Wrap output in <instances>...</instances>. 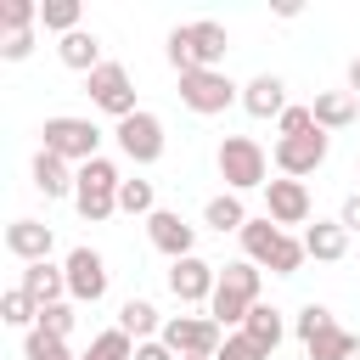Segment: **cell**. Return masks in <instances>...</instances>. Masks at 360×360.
Segmentation results:
<instances>
[{
  "label": "cell",
  "mask_w": 360,
  "mask_h": 360,
  "mask_svg": "<svg viewBox=\"0 0 360 360\" xmlns=\"http://www.w3.org/2000/svg\"><path fill=\"white\" fill-rule=\"evenodd\" d=\"M242 253H248L253 264H264L270 276H298V264L309 259V253H304V242H298V236H287L270 214L242 225Z\"/></svg>",
  "instance_id": "cell-1"
},
{
  "label": "cell",
  "mask_w": 360,
  "mask_h": 360,
  "mask_svg": "<svg viewBox=\"0 0 360 360\" xmlns=\"http://www.w3.org/2000/svg\"><path fill=\"white\" fill-rule=\"evenodd\" d=\"M118 186H124V174H118L107 158L79 163V180H73V208H79V219H90V225L112 219V214H118Z\"/></svg>",
  "instance_id": "cell-2"
},
{
  "label": "cell",
  "mask_w": 360,
  "mask_h": 360,
  "mask_svg": "<svg viewBox=\"0 0 360 360\" xmlns=\"http://www.w3.org/2000/svg\"><path fill=\"white\" fill-rule=\"evenodd\" d=\"M253 304H259V264H253V259L225 264V270H219V287H214V298H208V315H214L219 326H242Z\"/></svg>",
  "instance_id": "cell-3"
},
{
  "label": "cell",
  "mask_w": 360,
  "mask_h": 360,
  "mask_svg": "<svg viewBox=\"0 0 360 360\" xmlns=\"http://www.w3.org/2000/svg\"><path fill=\"white\" fill-rule=\"evenodd\" d=\"M214 163H219V180H225L231 191L270 186V158H264V146H259L253 135H225L219 152H214Z\"/></svg>",
  "instance_id": "cell-4"
},
{
  "label": "cell",
  "mask_w": 360,
  "mask_h": 360,
  "mask_svg": "<svg viewBox=\"0 0 360 360\" xmlns=\"http://www.w3.org/2000/svg\"><path fill=\"white\" fill-rule=\"evenodd\" d=\"M163 343L180 354V360H214L219 343H225V326L214 315H169L163 321Z\"/></svg>",
  "instance_id": "cell-5"
},
{
  "label": "cell",
  "mask_w": 360,
  "mask_h": 360,
  "mask_svg": "<svg viewBox=\"0 0 360 360\" xmlns=\"http://www.w3.org/2000/svg\"><path fill=\"white\" fill-rule=\"evenodd\" d=\"M39 135H45V152L68 158L73 169L90 163V158H101V129H96L90 118H68V112H56V118H45Z\"/></svg>",
  "instance_id": "cell-6"
},
{
  "label": "cell",
  "mask_w": 360,
  "mask_h": 360,
  "mask_svg": "<svg viewBox=\"0 0 360 360\" xmlns=\"http://www.w3.org/2000/svg\"><path fill=\"white\" fill-rule=\"evenodd\" d=\"M84 96H90V107H101L107 118H129V112H141L135 107V79H129V68L124 62H101L90 79H84Z\"/></svg>",
  "instance_id": "cell-7"
},
{
  "label": "cell",
  "mask_w": 360,
  "mask_h": 360,
  "mask_svg": "<svg viewBox=\"0 0 360 360\" xmlns=\"http://www.w3.org/2000/svg\"><path fill=\"white\" fill-rule=\"evenodd\" d=\"M180 101L197 112V118H214L236 101V84L219 73V68H197V73H180Z\"/></svg>",
  "instance_id": "cell-8"
},
{
  "label": "cell",
  "mask_w": 360,
  "mask_h": 360,
  "mask_svg": "<svg viewBox=\"0 0 360 360\" xmlns=\"http://www.w3.org/2000/svg\"><path fill=\"white\" fill-rule=\"evenodd\" d=\"M112 135H118V152H124L129 163H141V169L163 158V118H158V112H146V107H141V112H129Z\"/></svg>",
  "instance_id": "cell-9"
},
{
  "label": "cell",
  "mask_w": 360,
  "mask_h": 360,
  "mask_svg": "<svg viewBox=\"0 0 360 360\" xmlns=\"http://www.w3.org/2000/svg\"><path fill=\"white\" fill-rule=\"evenodd\" d=\"M326 152H332V135L326 129H309V135H292V141H276V169L287 174V180H304V174H315L321 163H326Z\"/></svg>",
  "instance_id": "cell-10"
},
{
  "label": "cell",
  "mask_w": 360,
  "mask_h": 360,
  "mask_svg": "<svg viewBox=\"0 0 360 360\" xmlns=\"http://www.w3.org/2000/svg\"><path fill=\"white\" fill-rule=\"evenodd\" d=\"M62 270H68V298H79V304H101L107 298V259L96 248H73Z\"/></svg>",
  "instance_id": "cell-11"
},
{
  "label": "cell",
  "mask_w": 360,
  "mask_h": 360,
  "mask_svg": "<svg viewBox=\"0 0 360 360\" xmlns=\"http://www.w3.org/2000/svg\"><path fill=\"white\" fill-rule=\"evenodd\" d=\"M214 287H219V264H208V259H197V253L169 264V292H174L180 304H208Z\"/></svg>",
  "instance_id": "cell-12"
},
{
  "label": "cell",
  "mask_w": 360,
  "mask_h": 360,
  "mask_svg": "<svg viewBox=\"0 0 360 360\" xmlns=\"http://www.w3.org/2000/svg\"><path fill=\"white\" fill-rule=\"evenodd\" d=\"M264 214H270L281 231H287V225H309V186H304V180H287V174L270 180V186H264Z\"/></svg>",
  "instance_id": "cell-13"
},
{
  "label": "cell",
  "mask_w": 360,
  "mask_h": 360,
  "mask_svg": "<svg viewBox=\"0 0 360 360\" xmlns=\"http://www.w3.org/2000/svg\"><path fill=\"white\" fill-rule=\"evenodd\" d=\"M146 236H152V248H158V253H169V264L197 253V231H191L174 208H158V214L146 219Z\"/></svg>",
  "instance_id": "cell-14"
},
{
  "label": "cell",
  "mask_w": 360,
  "mask_h": 360,
  "mask_svg": "<svg viewBox=\"0 0 360 360\" xmlns=\"http://www.w3.org/2000/svg\"><path fill=\"white\" fill-rule=\"evenodd\" d=\"M6 248H11V259H22V264H45L51 248H56V236H51V225H39V219H11V225H6Z\"/></svg>",
  "instance_id": "cell-15"
},
{
  "label": "cell",
  "mask_w": 360,
  "mask_h": 360,
  "mask_svg": "<svg viewBox=\"0 0 360 360\" xmlns=\"http://www.w3.org/2000/svg\"><path fill=\"white\" fill-rule=\"evenodd\" d=\"M242 107H248L253 118H281L292 101H287V84H281L276 73H259V79L242 84Z\"/></svg>",
  "instance_id": "cell-16"
},
{
  "label": "cell",
  "mask_w": 360,
  "mask_h": 360,
  "mask_svg": "<svg viewBox=\"0 0 360 360\" xmlns=\"http://www.w3.org/2000/svg\"><path fill=\"white\" fill-rule=\"evenodd\" d=\"M73 180H79V169L68 163V158H56V152H34V191L39 197H73Z\"/></svg>",
  "instance_id": "cell-17"
},
{
  "label": "cell",
  "mask_w": 360,
  "mask_h": 360,
  "mask_svg": "<svg viewBox=\"0 0 360 360\" xmlns=\"http://www.w3.org/2000/svg\"><path fill=\"white\" fill-rule=\"evenodd\" d=\"M17 287L45 309V304H62V292H68V270H56L51 259H45V264H22V281H17Z\"/></svg>",
  "instance_id": "cell-18"
},
{
  "label": "cell",
  "mask_w": 360,
  "mask_h": 360,
  "mask_svg": "<svg viewBox=\"0 0 360 360\" xmlns=\"http://www.w3.org/2000/svg\"><path fill=\"white\" fill-rule=\"evenodd\" d=\"M56 56H62V68H73V73H96L101 68V39L90 34V28H73V34H62V45H56Z\"/></svg>",
  "instance_id": "cell-19"
},
{
  "label": "cell",
  "mask_w": 360,
  "mask_h": 360,
  "mask_svg": "<svg viewBox=\"0 0 360 360\" xmlns=\"http://www.w3.org/2000/svg\"><path fill=\"white\" fill-rule=\"evenodd\" d=\"M304 253L321 259V264H338V259L349 253V231H343L338 219H315V225L304 231Z\"/></svg>",
  "instance_id": "cell-20"
},
{
  "label": "cell",
  "mask_w": 360,
  "mask_h": 360,
  "mask_svg": "<svg viewBox=\"0 0 360 360\" xmlns=\"http://www.w3.org/2000/svg\"><path fill=\"white\" fill-rule=\"evenodd\" d=\"M242 332H248L264 354H276V343L287 338V321H281V309H276V304H253V309H248V321H242Z\"/></svg>",
  "instance_id": "cell-21"
},
{
  "label": "cell",
  "mask_w": 360,
  "mask_h": 360,
  "mask_svg": "<svg viewBox=\"0 0 360 360\" xmlns=\"http://www.w3.org/2000/svg\"><path fill=\"white\" fill-rule=\"evenodd\" d=\"M304 360H360V338L343 332V326H326L304 343Z\"/></svg>",
  "instance_id": "cell-22"
},
{
  "label": "cell",
  "mask_w": 360,
  "mask_h": 360,
  "mask_svg": "<svg viewBox=\"0 0 360 360\" xmlns=\"http://www.w3.org/2000/svg\"><path fill=\"white\" fill-rule=\"evenodd\" d=\"M191 51H197V68H219L225 62V51H231V34H225V22H191Z\"/></svg>",
  "instance_id": "cell-23"
},
{
  "label": "cell",
  "mask_w": 360,
  "mask_h": 360,
  "mask_svg": "<svg viewBox=\"0 0 360 360\" xmlns=\"http://www.w3.org/2000/svg\"><path fill=\"white\" fill-rule=\"evenodd\" d=\"M309 112H315V129H349L354 124V96L349 90H321L309 101Z\"/></svg>",
  "instance_id": "cell-24"
},
{
  "label": "cell",
  "mask_w": 360,
  "mask_h": 360,
  "mask_svg": "<svg viewBox=\"0 0 360 360\" xmlns=\"http://www.w3.org/2000/svg\"><path fill=\"white\" fill-rule=\"evenodd\" d=\"M118 326H124L135 343H152V338H163V315H158L146 298H129V304L118 309Z\"/></svg>",
  "instance_id": "cell-25"
},
{
  "label": "cell",
  "mask_w": 360,
  "mask_h": 360,
  "mask_svg": "<svg viewBox=\"0 0 360 360\" xmlns=\"http://www.w3.org/2000/svg\"><path fill=\"white\" fill-rule=\"evenodd\" d=\"M202 219L225 236V231H242V225H248V208H242V197H236V191H219V197H208Z\"/></svg>",
  "instance_id": "cell-26"
},
{
  "label": "cell",
  "mask_w": 360,
  "mask_h": 360,
  "mask_svg": "<svg viewBox=\"0 0 360 360\" xmlns=\"http://www.w3.org/2000/svg\"><path fill=\"white\" fill-rule=\"evenodd\" d=\"M84 360H135V338H129L124 326H107L101 338H90Z\"/></svg>",
  "instance_id": "cell-27"
},
{
  "label": "cell",
  "mask_w": 360,
  "mask_h": 360,
  "mask_svg": "<svg viewBox=\"0 0 360 360\" xmlns=\"http://www.w3.org/2000/svg\"><path fill=\"white\" fill-rule=\"evenodd\" d=\"M163 56H169V68H174V73H197V51H191V22L169 28V39H163Z\"/></svg>",
  "instance_id": "cell-28"
},
{
  "label": "cell",
  "mask_w": 360,
  "mask_h": 360,
  "mask_svg": "<svg viewBox=\"0 0 360 360\" xmlns=\"http://www.w3.org/2000/svg\"><path fill=\"white\" fill-rule=\"evenodd\" d=\"M118 208L152 219V214H158V191H152V180H124V186H118Z\"/></svg>",
  "instance_id": "cell-29"
},
{
  "label": "cell",
  "mask_w": 360,
  "mask_h": 360,
  "mask_svg": "<svg viewBox=\"0 0 360 360\" xmlns=\"http://www.w3.org/2000/svg\"><path fill=\"white\" fill-rule=\"evenodd\" d=\"M22 360H84V354H73L68 349V338H45L39 326L22 338Z\"/></svg>",
  "instance_id": "cell-30"
},
{
  "label": "cell",
  "mask_w": 360,
  "mask_h": 360,
  "mask_svg": "<svg viewBox=\"0 0 360 360\" xmlns=\"http://www.w3.org/2000/svg\"><path fill=\"white\" fill-rule=\"evenodd\" d=\"M0 321H6V326H28V332H34V321H39V304H34L22 287H11V292L0 298Z\"/></svg>",
  "instance_id": "cell-31"
},
{
  "label": "cell",
  "mask_w": 360,
  "mask_h": 360,
  "mask_svg": "<svg viewBox=\"0 0 360 360\" xmlns=\"http://www.w3.org/2000/svg\"><path fill=\"white\" fill-rule=\"evenodd\" d=\"M39 22H45L51 34H73V28H79V0H45V6H39Z\"/></svg>",
  "instance_id": "cell-32"
},
{
  "label": "cell",
  "mask_w": 360,
  "mask_h": 360,
  "mask_svg": "<svg viewBox=\"0 0 360 360\" xmlns=\"http://www.w3.org/2000/svg\"><path fill=\"white\" fill-rule=\"evenodd\" d=\"M0 22H6V34H34L39 6H34V0H6V6H0Z\"/></svg>",
  "instance_id": "cell-33"
},
{
  "label": "cell",
  "mask_w": 360,
  "mask_h": 360,
  "mask_svg": "<svg viewBox=\"0 0 360 360\" xmlns=\"http://www.w3.org/2000/svg\"><path fill=\"white\" fill-rule=\"evenodd\" d=\"M326 326H338V321H332V309H326V304H315V298H309V304L298 309V321H292V332H298L304 343H309L315 332H326Z\"/></svg>",
  "instance_id": "cell-34"
},
{
  "label": "cell",
  "mask_w": 360,
  "mask_h": 360,
  "mask_svg": "<svg viewBox=\"0 0 360 360\" xmlns=\"http://www.w3.org/2000/svg\"><path fill=\"white\" fill-rule=\"evenodd\" d=\"M34 326H39L45 338H68V332H73V304H45Z\"/></svg>",
  "instance_id": "cell-35"
},
{
  "label": "cell",
  "mask_w": 360,
  "mask_h": 360,
  "mask_svg": "<svg viewBox=\"0 0 360 360\" xmlns=\"http://www.w3.org/2000/svg\"><path fill=\"white\" fill-rule=\"evenodd\" d=\"M214 360H270V354H264L248 332H225V343H219V354H214Z\"/></svg>",
  "instance_id": "cell-36"
},
{
  "label": "cell",
  "mask_w": 360,
  "mask_h": 360,
  "mask_svg": "<svg viewBox=\"0 0 360 360\" xmlns=\"http://www.w3.org/2000/svg\"><path fill=\"white\" fill-rule=\"evenodd\" d=\"M276 124H281V141H292V135H309V129H315V112H309V107H287Z\"/></svg>",
  "instance_id": "cell-37"
},
{
  "label": "cell",
  "mask_w": 360,
  "mask_h": 360,
  "mask_svg": "<svg viewBox=\"0 0 360 360\" xmlns=\"http://www.w3.org/2000/svg\"><path fill=\"white\" fill-rule=\"evenodd\" d=\"M0 56H6V62H28V56H34V34H6V39H0Z\"/></svg>",
  "instance_id": "cell-38"
},
{
  "label": "cell",
  "mask_w": 360,
  "mask_h": 360,
  "mask_svg": "<svg viewBox=\"0 0 360 360\" xmlns=\"http://www.w3.org/2000/svg\"><path fill=\"white\" fill-rule=\"evenodd\" d=\"M338 225H343L349 236H360V191H349V197H343V208H338Z\"/></svg>",
  "instance_id": "cell-39"
},
{
  "label": "cell",
  "mask_w": 360,
  "mask_h": 360,
  "mask_svg": "<svg viewBox=\"0 0 360 360\" xmlns=\"http://www.w3.org/2000/svg\"><path fill=\"white\" fill-rule=\"evenodd\" d=\"M135 360H180V354H174L163 338H152V343H135Z\"/></svg>",
  "instance_id": "cell-40"
},
{
  "label": "cell",
  "mask_w": 360,
  "mask_h": 360,
  "mask_svg": "<svg viewBox=\"0 0 360 360\" xmlns=\"http://www.w3.org/2000/svg\"><path fill=\"white\" fill-rule=\"evenodd\" d=\"M349 90H360V56L349 62Z\"/></svg>",
  "instance_id": "cell-41"
},
{
  "label": "cell",
  "mask_w": 360,
  "mask_h": 360,
  "mask_svg": "<svg viewBox=\"0 0 360 360\" xmlns=\"http://www.w3.org/2000/svg\"><path fill=\"white\" fill-rule=\"evenodd\" d=\"M354 174H360V158H354Z\"/></svg>",
  "instance_id": "cell-42"
}]
</instances>
